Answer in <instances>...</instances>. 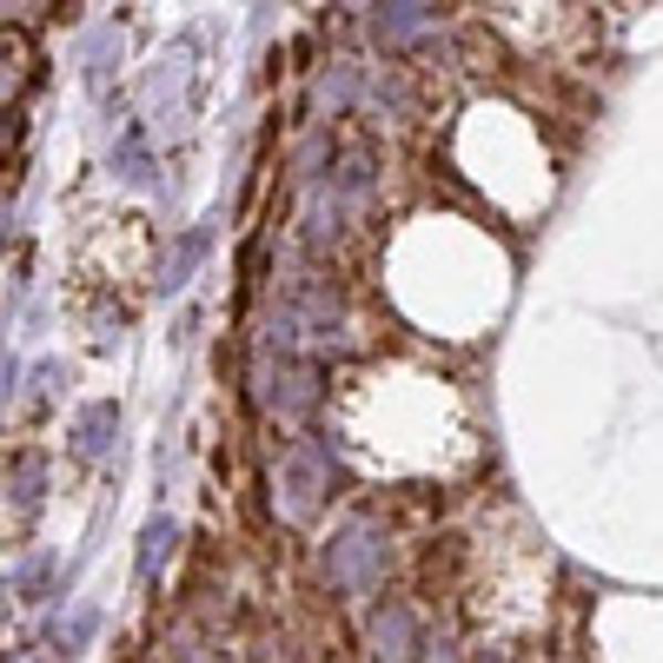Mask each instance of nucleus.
<instances>
[{"instance_id":"nucleus-11","label":"nucleus","mask_w":663,"mask_h":663,"mask_svg":"<svg viewBox=\"0 0 663 663\" xmlns=\"http://www.w3.org/2000/svg\"><path fill=\"white\" fill-rule=\"evenodd\" d=\"M352 93H359V73H352L345 60L319 73V106H332V113H339V106H352Z\"/></svg>"},{"instance_id":"nucleus-14","label":"nucleus","mask_w":663,"mask_h":663,"mask_svg":"<svg viewBox=\"0 0 663 663\" xmlns=\"http://www.w3.org/2000/svg\"><path fill=\"white\" fill-rule=\"evenodd\" d=\"M418 663H458V651H452V644H438V638H432V644H425V657Z\"/></svg>"},{"instance_id":"nucleus-6","label":"nucleus","mask_w":663,"mask_h":663,"mask_svg":"<svg viewBox=\"0 0 663 663\" xmlns=\"http://www.w3.org/2000/svg\"><path fill=\"white\" fill-rule=\"evenodd\" d=\"M432 13H438V7H379V20H372V33H379L385 46H405V40H418V33H432Z\"/></svg>"},{"instance_id":"nucleus-3","label":"nucleus","mask_w":663,"mask_h":663,"mask_svg":"<svg viewBox=\"0 0 663 663\" xmlns=\"http://www.w3.org/2000/svg\"><path fill=\"white\" fill-rule=\"evenodd\" d=\"M259 398L272 405V412H286V418H299V412H312L319 405V372L312 365H272V359H259Z\"/></svg>"},{"instance_id":"nucleus-7","label":"nucleus","mask_w":663,"mask_h":663,"mask_svg":"<svg viewBox=\"0 0 663 663\" xmlns=\"http://www.w3.org/2000/svg\"><path fill=\"white\" fill-rule=\"evenodd\" d=\"M173 545H179V525H173V518H153L146 538H139V578H159V564H166Z\"/></svg>"},{"instance_id":"nucleus-12","label":"nucleus","mask_w":663,"mask_h":663,"mask_svg":"<svg viewBox=\"0 0 663 663\" xmlns=\"http://www.w3.org/2000/svg\"><path fill=\"white\" fill-rule=\"evenodd\" d=\"M113 166H126V179H133V186H146V179H153V159H146L139 133H126V146H113Z\"/></svg>"},{"instance_id":"nucleus-10","label":"nucleus","mask_w":663,"mask_h":663,"mask_svg":"<svg viewBox=\"0 0 663 663\" xmlns=\"http://www.w3.org/2000/svg\"><path fill=\"white\" fill-rule=\"evenodd\" d=\"M206 239H213L206 226H193V232L179 239V252H173V266H166V279H159V292H179V286H186V272L199 266V252H206Z\"/></svg>"},{"instance_id":"nucleus-5","label":"nucleus","mask_w":663,"mask_h":663,"mask_svg":"<svg viewBox=\"0 0 663 663\" xmlns=\"http://www.w3.org/2000/svg\"><path fill=\"white\" fill-rule=\"evenodd\" d=\"M113 438H120V405H80V418H73V452H80V458H106Z\"/></svg>"},{"instance_id":"nucleus-1","label":"nucleus","mask_w":663,"mask_h":663,"mask_svg":"<svg viewBox=\"0 0 663 663\" xmlns=\"http://www.w3.org/2000/svg\"><path fill=\"white\" fill-rule=\"evenodd\" d=\"M379 564H385V545L372 525H345L332 545H325V578L339 591H372L379 584Z\"/></svg>"},{"instance_id":"nucleus-9","label":"nucleus","mask_w":663,"mask_h":663,"mask_svg":"<svg viewBox=\"0 0 663 663\" xmlns=\"http://www.w3.org/2000/svg\"><path fill=\"white\" fill-rule=\"evenodd\" d=\"M93 631H100V611H93V604H80V611H66V618L53 624V644L73 657V651H86V644H93Z\"/></svg>"},{"instance_id":"nucleus-13","label":"nucleus","mask_w":663,"mask_h":663,"mask_svg":"<svg viewBox=\"0 0 663 663\" xmlns=\"http://www.w3.org/2000/svg\"><path fill=\"white\" fill-rule=\"evenodd\" d=\"M40 584H46V558H33V564H27V571L13 578V591H20V598H33Z\"/></svg>"},{"instance_id":"nucleus-8","label":"nucleus","mask_w":663,"mask_h":663,"mask_svg":"<svg viewBox=\"0 0 663 663\" xmlns=\"http://www.w3.org/2000/svg\"><path fill=\"white\" fill-rule=\"evenodd\" d=\"M7 485H13V505H20V511H27V505H40V485H46V458L20 452V458H13V472H7Z\"/></svg>"},{"instance_id":"nucleus-4","label":"nucleus","mask_w":663,"mask_h":663,"mask_svg":"<svg viewBox=\"0 0 663 663\" xmlns=\"http://www.w3.org/2000/svg\"><path fill=\"white\" fill-rule=\"evenodd\" d=\"M365 644H372V657H379V663L425 657L418 624H412V611H405V604H379V611H372V624H365Z\"/></svg>"},{"instance_id":"nucleus-2","label":"nucleus","mask_w":663,"mask_h":663,"mask_svg":"<svg viewBox=\"0 0 663 663\" xmlns=\"http://www.w3.org/2000/svg\"><path fill=\"white\" fill-rule=\"evenodd\" d=\"M279 485H286V511L305 518V511L319 505V491H332V452H325L319 438H299V445L286 452V465H279Z\"/></svg>"}]
</instances>
